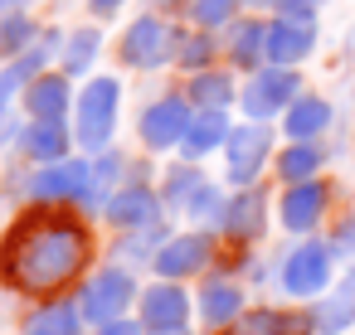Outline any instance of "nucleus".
<instances>
[{
    "label": "nucleus",
    "mask_w": 355,
    "mask_h": 335,
    "mask_svg": "<svg viewBox=\"0 0 355 335\" xmlns=\"http://www.w3.org/2000/svg\"><path fill=\"white\" fill-rule=\"evenodd\" d=\"M30 39H35V25L25 15H10L6 25H0V54H20Z\"/></svg>",
    "instance_id": "obj_31"
},
{
    "label": "nucleus",
    "mask_w": 355,
    "mask_h": 335,
    "mask_svg": "<svg viewBox=\"0 0 355 335\" xmlns=\"http://www.w3.org/2000/svg\"><path fill=\"white\" fill-rule=\"evenodd\" d=\"M326 122H331V102H321V98H297L292 107H287V136L292 141H311L316 132H326Z\"/></svg>",
    "instance_id": "obj_23"
},
{
    "label": "nucleus",
    "mask_w": 355,
    "mask_h": 335,
    "mask_svg": "<svg viewBox=\"0 0 355 335\" xmlns=\"http://www.w3.org/2000/svg\"><path fill=\"white\" fill-rule=\"evenodd\" d=\"M268 151H272V132H268L263 122H248V127H239V132H229V141H224V161H229V180H234V185H253V175L263 170V161H268Z\"/></svg>",
    "instance_id": "obj_7"
},
{
    "label": "nucleus",
    "mask_w": 355,
    "mask_h": 335,
    "mask_svg": "<svg viewBox=\"0 0 355 335\" xmlns=\"http://www.w3.org/2000/svg\"><path fill=\"white\" fill-rule=\"evenodd\" d=\"M88 190H93V165L83 161H54L30 180V194L44 204H69V199H83Z\"/></svg>",
    "instance_id": "obj_9"
},
{
    "label": "nucleus",
    "mask_w": 355,
    "mask_h": 335,
    "mask_svg": "<svg viewBox=\"0 0 355 335\" xmlns=\"http://www.w3.org/2000/svg\"><path fill=\"white\" fill-rule=\"evenodd\" d=\"M88 253H93L88 228L69 209L44 204L6 233V243H0V272L25 296H54L59 287H69L83 272Z\"/></svg>",
    "instance_id": "obj_1"
},
{
    "label": "nucleus",
    "mask_w": 355,
    "mask_h": 335,
    "mask_svg": "<svg viewBox=\"0 0 355 335\" xmlns=\"http://www.w3.org/2000/svg\"><path fill=\"white\" fill-rule=\"evenodd\" d=\"M311 316H316V330H321V335H336V330H345V325L355 320V262H350V272L340 277V287H336Z\"/></svg>",
    "instance_id": "obj_18"
},
{
    "label": "nucleus",
    "mask_w": 355,
    "mask_h": 335,
    "mask_svg": "<svg viewBox=\"0 0 355 335\" xmlns=\"http://www.w3.org/2000/svg\"><path fill=\"white\" fill-rule=\"evenodd\" d=\"M117 6H122V0H93V15H112Z\"/></svg>",
    "instance_id": "obj_36"
},
{
    "label": "nucleus",
    "mask_w": 355,
    "mask_h": 335,
    "mask_svg": "<svg viewBox=\"0 0 355 335\" xmlns=\"http://www.w3.org/2000/svg\"><path fill=\"white\" fill-rule=\"evenodd\" d=\"M311 6H316V0H311Z\"/></svg>",
    "instance_id": "obj_39"
},
{
    "label": "nucleus",
    "mask_w": 355,
    "mask_h": 335,
    "mask_svg": "<svg viewBox=\"0 0 355 335\" xmlns=\"http://www.w3.org/2000/svg\"><path fill=\"white\" fill-rule=\"evenodd\" d=\"M98 49H103V35H98V30H73L69 44H64V73H83V69H93Z\"/></svg>",
    "instance_id": "obj_28"
},
{
    "label": "nucleus",
    "mask_w": 355,
    "mask_h": 335,
    "mask_svg": "<svg viewBox=\"0 0 355 335\" xmlns=\"http://www.w3.org/2000/svg\"><path fill=\"white\" fill-rule=\"evenodd\" d=\"M185 316H190V296L180 291V287H171V282H161V287H146V296H141V325L146 330H185Z\"/></svg>",
    "instance_id": "obj_12"
},
{
    "label": "nucleus",
    "mask_w": 355,
    "mask_h": 335,
    "mask_svg": "<svg viewBox=\"0 0 355 335\" xmlns=\"http://www.w3.org/2000/svg\"><path fill=\"white\" fill-rule=\"evenodd\" d=\"M166 199H171V209H180V214H195V219H224V199H219V190L200 175V170H171V180H166Z\"/></svg>",
    "instance_id": "obj_10"
},
{
    "label": "nucleus",
    "mask_w": 355,
    "mask_h": 335,
    "mask_svg": "<svg viewBox=\"0 0 355 335\" xmlns=\"http://www.w3.org/2000/svg\"><path fill=\"white\" fill-rule=\"evenodd\" d=\"M209 253H214V243H209L205 233L171 238V243L156 253V272H161V277H190V272H200V267L209 262Z\"/></svg>",
    "instance_id": "obj_14"
},
{
    "label": "nucleus",
    "mask_w": 355,
    "mask_h": 335,
    "mask_svg": "<svg viewBox=\"0 0 355 335\" xmlns=\"http://www.w3.org/2000/svg\"><path fill=\"white\" fill-rule=\"evenodd\" d=\"M103 335H137V325H122V320H112V325H103Z\"/></svg>",
    "instance_id": "obj_35"
},
{
    "label": "nucleus",
    "mask_w": 355,
    "mask_h": 335,
    "mask_svg": "<svg viewBox=\"0 0 355 335\" xmlns=\"http://www.w3.org/2000/svg\"><path fill=\"white\" fill-rule=\"evenodd\" d=\"M321 214H326V185H316V180H306V185H287V194H282V224H287L292 233L316 228Z\"/></svg>",
    "instance_id": "obj_15"
},
{
    "label": "nucleus",
    "mask_w": 355,
    "mask_h": 335,
    "mask_svg": "<svg viewBox=\"0 0 355 335\" xmlns=\"http://www.w3.org/2000/svg\"><path fill=\"white\" fill-rule=\"evenodd\" d=\"M297 73L292 69H263V73H253V83L243 88V112L253 117V122H268L272 112H282V107H292L297 102Z\"/></svg>",
    "instance_id": "obj_5"
},
{
    "label": "nucleus",
    "mask_w": 355,
    "mask_h": 335,
    "mask_svg": "<svg viewBox=\"0 0 355 335\" xmlns=\"http://www.w3.org/2000/svg\"><path fill=\"white\" fill-rule=\"evenodd\" d=\"M185 98H190V107H200V112H224L229 98H234V83H229V73H209V69H205V73L190 78Z\"/></svg>",
    "instance_id": "obj_24"
},
{
    "label": "nucleus",
    "mask_w": 355,
    "mask_h": 335,
    "mask_svg": "<svg viewBox=\"0 0 355 335\" xmlns=\"http://www.w3.org/2000/svg\"><path fill=\"white\" fill-rule=\"evenodd\" d=\"M229 141V117L224 112H195L190 117V132H185V141H180V151L185 156H205V151H214V146H224Z\"/></svg>",
    "instance_id": "obj_21"
},
{
    "label": "nucleus",
    "mask_w": 355,
    "mask_h": 335,
    "mask_svg": "<svg viewBox=\"0 0 355 335\" xmlns=\"http://www.w3.org/2000/svg\"><path fill=\"white\" fill-rule=\"evenodd\" d=\"M25 335H78V311L69 301H49L44 311L30 316Z\"/></svg>",
    "instance_id": "obj_27"
},
{
    "label": "nucleus",
    "mask_w": 355,
    "mask_h": 335,
    "mask_svg": "<svg viewBox=\"0 0 355 335\" xmlns=\"http://www.w3.org/2000/svg\"><path fill=\"white\" fill-rule=\"evenodd\" d=\"M331 257H336V248L331 243H302L297 253H287V262H282V287L292 291V296H316L326 282H331Z\"/></svg>",
    "instance_id": "obj_4"
},
{
    "label": "nucleus",
    "mask_w": 355,
    "mask_h": 335,
    "mask_svg": "<svg viewBox=\"0 0 355 335\" xmlns=\"http://www.w3.org/2000/svg\"><path fill=\"white\" fill-rule=\"evenodd\" d=\"M336 253H345V257L355 262V219H350V224L340 228V238H336Z\"/></svg>",
    "instance_id": "obj_33"
},
{
    "label": "nucleus",
    "mask_w": 355,
    "mask_h": 335,
    "mask_svg": "<svg viewBox=\"0 0 355 335\" xmlns=\"http://www.w3.org/2000/svg\"><path fill=\"white\" fill-rule=\"evenodd\" d=\"M239 311H243V291L234 282H209L205 287V320L209 325H229V320H239Z\"/></svg>",
    "instance_id": "obj_26"
},
{
    "label": "nucleus",
    "mask_w": 355,
    "mask_h": 335,
    "mask_svg": "<svg viewBox=\"0 0 355 335\" xmlns=\"http://www.w3.org/2000/svg\"><path fill=\"white\" fill-rule=\"evenodd\" d=\"M316 170H321V146H311V141H297L277 156V175L287 185H306V180H316Z\"/></svg>",
    "instance_id": "obj_25"
},
{
    "label": "nucleus",
    "mask_w": 355,
    "mask_h": 335,
    "mask_svg": "<svg viewBox=\"0 0 355 335\" xmlns=\"http://www.w3.org/2000/svg\"><path fill=\"white\" fill-rule=\"evenodd\" d=\"M15 136V117H10V107H0V146H6Z\"/></svg>",
    "instance_id": "obj_34"
},
{
    "label": "nucleus",
    "mask_w": 355,
    "mask_h": 335,
    "mask_svg": "<svg viewBox=\"0 0 355 335\" xmlns=\"http://www.w3.org/2000/svg\"><path fill=\"white\" fill-rule=\"evenodd\" d=\"M161 335H185V330H161Z\"/></svg>",
    "instance_id": "obj_38"
},
{
    "label": "nucleus",
    "mask_w": 355,
    "mask_h": 335,
    "mask_svg": "<svg viewBox=\"0 0 355 335\" xmlns=\"http://www.w3.org/2000/svg\"><path fill=\"white\" fill-rule=\"evenodd\" d=\"M209 54H214V44H209V35H205V30H195V35H180V39H175V59H180L185 69H195V73H205Z\"/></svg>",
    "instance_id": "obj_29"
},
{
    "label": "nucleus",
    "mask_w": 355,
    "mask_h": 335,
    "mask_svg": "<svg viewBox=\"0 0 355 335\" xmlns=\"http://www.w3.org/2000/svg\"><path fill=\"white\" fill-rule=\"evenodd\" d=\"M316 49V20H272L268 25V64L272 69H292Z\"/></svg>",
    "instance_id": "obj_11"
},
{
    "label": "nucleus",
    "mask_w": 355,
    "mask_h": 335,
    "mask_svg": "<svg viewBox=\"0 0 355 335\" xmlns=\"http://www.w3.org/2000/svg\"><path fill=\"white\" fill-rule=\"evenodd\" d=\"M117 175H122V156H107V161H98V165H93V190H107V185H117Z\"/></svg>",
    "instance_id": "obj_32"
},
{
    "label": "nucleus",
    "mask_w": 355,
    "mask_h": 335,
    "mask_svg": "<svg viewBox=\"0 0 355 335\" xmlns=\"http://www.w3.org/2000/svg\"><path fill=\"white\" fill-rule=\"evenodd\" d=\"M127 301H137V282H132L127 267H103V272L83 287V316L98 320V325H112V320L127 311Z\"/></svg>",
    "instance_id": "obj_3"
},
{
    "label": "nucleus",
    "mask_w": 355,
    "mask_h": 335,
    "mask_svg": "<svg viewBox=\"0 0 355 335\" xmlns=\"http://www.w3.org/2000/svg\"><path fill=\"white\" fill-rule=\"evenodd\" d=\"M253 6H282V0H253Z\"/></svg>",
    "instance_id": "obj_37"
},
{
    "label": "nucleus",
    "mask_w": 355,
    "mask_h": 335,
    "mask_svg": "<svg viewBox=\"0 0 355 335\" xmlns=\"http://www.w3.org/2000/svg\"><path fill=\"white\" fill-rule=\"evenodd\" d=\"M30 122H64L69 117V73H40L25 88Z\"/></svg>",
    "instance_id": "obj_13"
},
{
    "label": "nucleus",
    "mask_w": 355,
    "mask_h": 335,
    "mask_svg": "<svg viewBox=\"0 0 355 335\" xmlns=\"http://www.w3.org/2000/svg\"><path fill=\"white\" fill-rule=\"evenodd\" d=\"M190 98H161V102H151L146 112H141V141H146V151H171V146H180L185 141V132H190Z\"/></svg>",
    "instance_id": "obj_6"
},
{
    "label": "nucleus",
    "mask_w": 355,
    "mask_h": 335,
    "mask_svg": "<svg viewBox=\"0 0 355 335\" xmlns=\"http://www.w3.org/2000/svg\"><path fill=\"white\" fill-rule=\"evenodd\" d=\"M117 102H122V83L117 78H93L83 93H78V141L88 151H103L117 132Z\"/></svg>",
    "instance_id": "obj_2"
},
{
    "label": "nucleus",
    "mask_w": 355,
    "mask_h": 335,
    "mask_svg": "<svg viewBox=\"0 0 355 335\" xmlns=\"http://www.w3.org/2000/svg\"><path fill=\"white\" fill-rule=\"evenodd\" d=\"M171 54H175V35H171L166 20H156V15H141V20L122 35V59H127L132 69H161Z\"/></svg>",
    "instance_id": "obj_8"
},
{
    "label": "nucleus",
    "mask_w": 355,
    "mask_h": 335,
    "mask_svg": "<svg viewBox=\"0 0 355 335\" xmlns=\"http://www.w3.org/2000/svg\"><path fill=\"white\" fill-rule=\"evenodd\" d=\"M263 219H268L263 190H239V194L224 204V233H229V238H258V233H263Z\"/></svg>",
    "instance_id": "obj_17"
},
{
    "label": "nucleus",
    "mask_w": 355,
    "mask_h": 335,
    "mask_svg": "<svg viewBox=\"0 0 355 335\" xmlns=\"http://www.w3.org/2000/svg\"><path fill=\"white\" fill-rule=\"evenodd\" d=\"M316 330V316H302V311H253L243 320V335H311Z\"/></svg>",
    "instance_id": "obj_22"
},
{
    "label": "nucleus",
    "mask_w": 355,
    "mask_h": 335,
    "mask_svg": "<svg viewBox=\"0 0 355 335\" xmlns=\"http://www.w3.org/2000/svg\"><path fill=\"white\" fill-rule=\"evenodd\" d=\"M239 10V0H190V20L200 30H214V25H229V15Z\"/></svg>",
    "instance_id": "obj_30"
},
{
    "label": "nucleus",
    "mask_w": 355,
    "mask_h": 335,
    "mask_svg": "<svg viewBox=\"0 0 355 335\" xmlns=\"http://www.w3.org/2000/svg\"><path fill=\"white\" fill-rule=\"evenodd\" d=\"M229 59L239 69H258L268 59V25L263 20H243L229 30Z\"/></svg>",
    "instance_id": "obj_19"
},
{
    "label": "nucleus",
    "mask_w": 355,
    "mask_h": 335,
    "mask_svg": "<svg viewBox=\"0 0 355 335\" xmlns=\"http://www.w3.org/2000/svg\"><path fill=\"white\" fill-rule=\"evenodd\" d=\"M20 141H25V151H30L35 161H44V165H54V161L69 156V132H64V122H30V127L20 132Z\"/></svg>",
    "instance_id": "obj_20"
},
{
    "label": "nucleus",
    "mask_w": 355,
    "mask_h": 335,
    "mask_svg": "<svg viewBox=\"0 0 355 335\" xmlns=\"http://www.w3.org/2000/svg\"><path fill=\"white\" fill-rule=\"evenodd\" d=\"M103 209H107V219H112L117 228H151V224H156V194H151L146 185L117 190Z\"/></svg>",
    "instance_id": "obj_16"
}]
</instances>
